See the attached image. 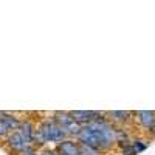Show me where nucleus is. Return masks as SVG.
I'll use <instances>...</instances> for the list:
<instances>
[{
  "instance_id": "obj_3",
  "label": "nucleus",
  "mask_w": 155,
  "mask_h": 155,
  "mask_svg": "<svg viewBox=\"0 0 155 155\" xmlns=\"http://www.w3.org/2000/svg\"><path fill=\"white\" fill-rule=\"evenodd\" d=\"M54 120L58 121V124L62 127V130L68 137H78V134L81 130V124L76 123V120L71 116L70 112H56Z\"/></svg>"
},
{
  "instance_id": "obj_1",
  "label": "nucleus",
  "mask_w": 155,
  "mask_h": 155,
  "mask_svg": "<svg viewBox=\"0 0 155 155\" xmlns=\"http://www.w3.org/2000/svg\"><path fill=\"white\" fill-rule=\"evenodd\" d=\"M116 129L104 115L98 116L93 121L81 126V130L78 134V143L92 147L95 150H107L112 149L116 143Z\"/></svg>"
},
{
  "instance_id": "obj_7",
  "label": "nucleus",
  "mask_w": 155,
  "mask_h": 155,
  "mask_svg": "<svg viewBox=\"0 0 155 155\" xmlns=\"http://www.w3.org/2000/svg\"><path fill=\"white\" fill-rule=\"evenodd\" d=\"M137 116H138V121H140V124L143 126L144 129H150V126L153 124V121H155V112H147V110H141V112H137L135 113Z\"/></svg>"
},
{
  "instance_id": "obj_8",
  "label": "nucleus",
  "mask_w": 155,
  "mask_h": 155,
  "mask_svg": "<svg viewBox=\"0 0 155 155\" xmlns=\"http://www.w3.org/2000/svg\"><path fill=\"white\" fill-rule=\"evenodd\" d=\"M134 113L132 112H118V110H115V112H109L107 113V116H110L109 120H112V121H116V123H127L129 120H130V116H132Z\"/></svg>"
},
{
  "instance_id": "obj_4",
  "label": "nucleus",
  "mask_w": 155,
  "mask_h": 155,
  "mask_svg": "<svg viewBox=\"0 0 155 155\" xmlns=\"http://www.w3.org/2000/svg\"><path fill=\"white\" fill-rule=\"evenodd\" d=\"M6 144H8V147H9L11 150L17 152L19 155H20L23 150H27V149H30V147H34L31 141H30L28 138H25V137L17 130V129H16V130L12 132L11 135H8Z\"/></svg>"
},
{
  "instance_id": "obj_12",
  "label": "nucleus",
  "mask_w": 155,
  "mask_h": 155,
  "mask_svg": "<svg viewBox=\"0 0 155 155\" xmlns=\"http://www.w3.org/2000/svg\"><path fill=\"white\" fill-rule=\"evenodd\" d=\"M20 155H39V152L36 150V147H30V149H27V150H23Z\"/></svg>"
},
{
  "instance_id": "obj_6",
  "label": "nucleus",
  "mask_w": 155,
  "mask_h": 155,
  "mask_svg": "<svg viewBox=\"0 0 155 155\" xmlns=\"http://www.w3.org/2000/svg\"><path fill=\"white\" fill-rule=\"evenodd\" d=\"M71 113V116L76 120V123L78 124H81V126H84V124H87V123H90V121H93L95 118H98V116H101V115H104V113H99V112H85V110H74V112H70Z\"/></svg>"
},
{
  "instance_id": "obj_14",
  "label": "nucleus",
  "mask_w": 155,
  "mask_h": 155,
  "mask_svg": "<svg viewBox=\"0 0 155 155\" xmlns=\"http://www.w3.org/2000/svg\"><path fill=\"white\" fill-rule=\"evenodd\" d=\"M149 134H150L152 137H155V121H153V124H152L150 129H149Z\"/></svg>"
},
{
  "instance_id": "obj_9",
  "label": "nucleus",
  "mask_w": 155,
  "mask_h": 155,
  "mask_svg": "<svg viewBox=\"0 0 155 155\" xmlns=\"http://www.w3.org/2000/svg\"><path fill=\"white\" fill-rule=\"evenodd\" d=\"M130 146H132V149H134V152H135L137 155L146 149V143H143V141H140V140H137V141H134V143H130Z\"/></svg>"
},
{
  "instance_id": "obj_5",
  "label": "nucleus",
  "mask_w": 155,
  "mask_h": 155,
  "mask_svg": "<svg viewBox=\"0 0 155 155\" xmlns=\"http://www.w3.org/2000/svg\"><path fill=\"white\" fill-rule=\"evenodd\" d=\"M58 155H81V144L74 140H65L58 144L56 147Z\"/></svg>"
},
{
  "instance_id": "obj_10",
  "label": "nucleus",
  "mask_w": 155,
  "mask_h": 155,
  "mask_svg": "<svg viewBox=\"0 0 155 155\" xmlns=\"http://www.w3.org/2000/svg\"><path fill=\"white\" fill-rule=\"evenodd\" d=\"M81 155H102V153L99 150H95L92 147H87V146L81 144Z\"/></svg>"
},
{
  "instance_id": "obj_2",
  "label": "nucleus",
  "mask_w": 155,
  "mask_h": 155,
  "mask_svg": "<svg viewBox=\"0 0 155 155\" xmlns=\"http://www.w3.org/2000/svg\"><path fill=\"white\" fill-rule=\"evenodd\" d=\"M68 140V135L62 130V127L58 124V121L53 118H45L41 121L34 130V138H33V146H44L47 143H62V141Z\"/></svg>"
},
{
  "instance_id": "obj_13",
  "label": "nucleus",
  "mask_w": 155,
  "mask_h": 155,
  "mask_svg": "<svg viewBox=\"0 0 155 155\" xmlns=\"http://www.w3.org/2000/svg\"><path fill=\"white\" fill-rule=\"evenodd\" d=\"M39 155H58V152L51 149H44L42 152H39Z\"/></svg>"
},
{
  "instance_id": "obj_11",
  "label": "nucleus",
  "mask_w": 155,
  "mask_h": 155,
  "mask_svg": "<svg viewBox=\"0 0 155 155\" xmlns=\"http://www.w3.org/2000/svg\"><path fill=\"white\" fill-rule=\"evenodd\" d=\"M123 155H137V153L134 152V149H132L130 143L126 144V146H123Z\"/></svg>"
}]
</instances>
